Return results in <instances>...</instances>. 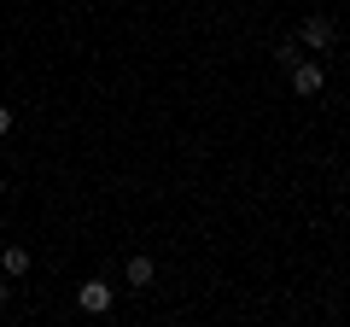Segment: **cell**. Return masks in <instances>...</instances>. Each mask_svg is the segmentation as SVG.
Wrapping results in <instances>:
<instances>
[{
	"mask_svg": "<svg viewBox=\"0 0 350 327\" xmlns=\"http://www.w3.org/2000/svg\"><path fill=\"white\" fill-rule=\"evenodd\" d=\"M333 41H338V24L327 12H310L298 24V47H310V53H333Z\"/></svg>",
	"mask_w": 350,
	"mask_h": 327,
	"instance_id": "cell-1",
	"label": "cell"
},
{
	"mask_svg": "<svg viewBox=\"0 0 350 327\" xmlns=\"http://www.w3.org/2000/svg\"><path fill=\"white\" fill-rule=\"evenodd\" d=\"M286 76H292V94H304V100H315V94L327 88V70H321L315 59H292Z\"/></svg>",
	"mask_w": 350,
	"mask_h": 327,
	"instance_id": "cell-2",
	"label": "cell"
},
{
	"mask_svg": "<svg viewBox=\"0 0 350 327\" xmlns=\"http://www.w3.org/2000/svg\"><path fill=\"white\" fill-rule=\"evenodd\" d=\"M76 304H82V315H105L117 304V292L105 287V280H82V287H76Z\"/></svg>",
	"mask_w": 350,
	"mask_h": 327,
	"instance_id": "cell-3",
	"label": "cell"
},
{
	"mask_svg": "<svg viewBox=\"0 0 350 327\" xmlns=\"http://www.w3.org/2000/svg\"><path fill=\"white\" fill-rule=\"evenodd\" d=\"M29 263H36V257H29V246H18V239L0 252V269H6L12 280H24V275H29Z\"/></svg>",
	"mask_w": 350,
	"mask_h": 327,
	"instance_id": "cell-4",
	"label": "cell"
},
{
	"mask_svg": "<svg viewBox=\"0 0 350 327\" xmlns=\"http://www.w3.org/2000/svg\"><path fill=\"white\" fill-rule=\"evenodd\" d=\"M152 275H158V269H152L146 252H135V257H129V269H123V280H129V287H140V292H152Z\"/></svg>",
	"mask_w": 350,
	"mask_h": 327,
	"instance_id": "cell-5",
	"label": "cell"
},
{
	"mask_svg": "<svg viewBox=\"0 0 350 327\" xmlns=\"http://www.w3.org/2000/svg\"><path fill=\"white\" fill-rule=\"evenodd\" d=\"M0 135H12V105H0Z\"/></svg>",
	"mask_w": 350,
	"mask_h": 327,
	"instance_id": "cell-6",
	"label": "cell"
},
{
	"mask_svg": "<svg viewBox=\"0 0 350 327\" xmlns=\"http://www.w3.org/2000/svg\"><path fill=\"white\" fill-rule=\"evenodd\" d=\"M12 298V275H6V269H0V304Z\"/></svg>",
	"mask_w": 350,
	"mask_h": 327,
	"instance_id": "cell-7",
	"label": "cell"
}]
</instances>
